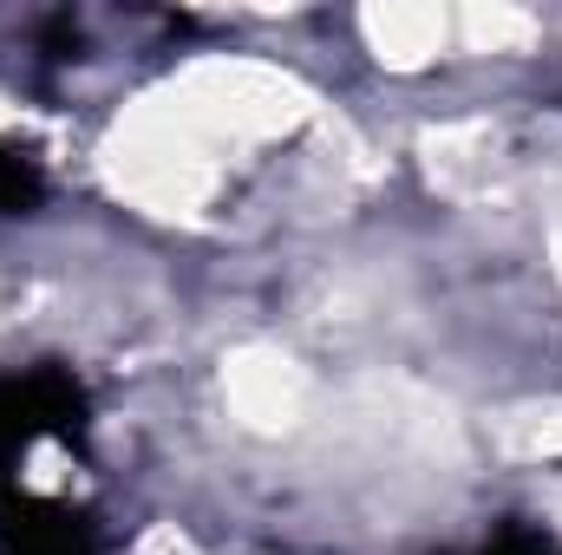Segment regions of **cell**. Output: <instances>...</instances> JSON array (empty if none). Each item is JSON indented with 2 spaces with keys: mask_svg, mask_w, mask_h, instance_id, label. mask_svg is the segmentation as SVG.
<instances>
[{
  "mask_svg": "<svg viewBox=\"0 0 562 555\" xmlns=\"http://www.w3.org/2000/svg\"><path fill=\"white\" fill-rule=\"evenodd\" d=\"M367 39L380 46V59L419 66V59L438 53V39H445V13H431V7H373L367 13Z\"/></svg>",
  "mask_w": 562,
  "mask_h": 555,
  "instance_id": "7a4b0ae2",
  "label": "cell"
},
{
  "mask_svg": "<svg viewBox=\"0 0 562 555\" xmlns=\"http://www.w3.org/2000/svg\"><path fill=\"white\" fill-rule=\"evenodd\" d=\"M458 26H464V39H471L477 53H484V46H504V39H524V33H530V20H524V13H497V7H491V13L477 7V13H464Z\"/></svg>",
  "mask_w": 562,
  "mask_h": 555,
  "instance_id": "3957f363",
  "label": "cell"
},
{
  "mask_svg": "<svg viewBox=\"0 0 562 555\" xmlns=\"http://www.w3.org/2000/svg\"><path fill=\"white\" fill-rule=\"evenodd\" d=\"M557 269H562V236H557Z\"/></svg>",
  "mask_w": 562,
  "mask_h": 555,
  "instance_id": "277c9868",
  "label": "cell"
},
{
  "mask_svg": "<svg viewBox=\"0 0 562 555\" xmlns=\"http://www.w3.org/2000/svg\"><path fill=\"white\" fill-rule=\"evenodd\" d=\"M229 399H236V412L249 424H281L294 412V399H301V380L276 353H249V360L229 366Z\"/></svg>",
  "mask_w": 562,
  "mask_h": 555,
  "instance_id": "6da1fadb",
  "label": "cell"
}]
</instances>
